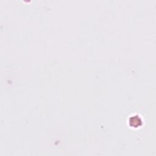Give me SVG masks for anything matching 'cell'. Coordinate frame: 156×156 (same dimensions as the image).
<instances>
[{
	"mask_svg": "<svg viewBox=\"0 0 156 156\" xmlns=\"http://www.w3.org/2000/svg\"><path fill=\"white\" fill-rule=\"evenodd\" d=\"M129 122L130 123L131 126H133L134 127H138L142 124V120L140 117L135 115L130 117Z\"/></svg>",
	"mask_w": 156,
	"mask_h": 156,
	"instance_id": "1",
	"label": "cell"
}]
</instances>
